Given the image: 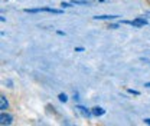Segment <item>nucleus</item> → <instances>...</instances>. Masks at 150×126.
<instances>
[{"mask_svg": "<svg viewBox=\"0 0 150 126\" xmlns=\"http://www.w3.org/2000/svg\"><path fill=\"white\" fill-rule=\"evenodd\" d=\"M0 123L1 125H10L12 123V116L6 115V113H1L0 115Z\"/></svg>", "mask_w": 150, "mask_h": 126, "instance_id": "f257e3e1", "label": "nucleus"}, {"mask_svg": "<svg viewBox=\"0 0 150 126\" xmlns=\"http://www.w3.org/2000/svg\"><path fill=\"white\" fill-rule=\"evenodd\" d=\"M131 24H133V26H139V27H140V26H146V24H147V20H146V19H136V20L131 22Z\"/></svg>", "mask_w": 150, "mask_h": 126, "instance_id": "f03ea898", "label": "nucleus"}, {"mask_svg": "<svg viewBox=\"0 0 150 126\" xmlns=\"http://www.w3.org/2000/svg\"><path fill=\"white\" fill-rule=\"evenodd\" d=\"M7 106H9V103H7L6 97L4 96H0V109L4 110V109H7Z\"/></svg>", "mask_w": 150, "mask_h": 126, "instance_id": "7ed1b4c3", "label": "nucleus"}, {"mask_svg": "<svg viewBox=\"0 0 150 126\" xmlns=\"http://www.w3.org/2000/svg\"><path fill=\"white\" fill-rule=\"evenodd\" d=\"M93 115H95V116H101V115H104V109L103 108H94L93 109Z\"/></svg>", "mask_w": 150, "mask_h": 126, "instance_id": "20e7f679", "label": "nucleus"}, {"mask_svg": "<svg viewBox=\"0 0 150 126\" xmlns=\"http://www.w3.org/2000/svg\"><path fill=\"white\" fill-rule=\"evenodd\" d=\"M115 17H118V16H95V20H111V19H115Z\"/></svg>", "mask_w": 150, "mask_h": 126, "instance_id": "39448f33", "label": "nucleus"}, {"mask_svg": "<svg viewBox=\"0 0 150 126\" xmlns=\"http://www.w3.org/2000/svg\"><path fill=\"white\" fill-rule=\"evenodd\" d=\"M78 110H79V112H81V113H82V115H84V116H87V118H88V116H90V112H88V110H87V109L85 108H82V106H78Z\"/></svg>", "mask_w": 150, "mask_h": 126, "instance_id": "423d86ee", "label": "nucleus"}, {"mask_svg": "<svg viewBox=\"0 0 150 126\" xmlns=\"http://www.w3.org/2000/svg\"><path fill=\"white\" fill-rule=\"evenodd\" d=\"M58 97H59V100H61V102H67V100H68V97H67V95H65V93H61Z\"/></svg>", "mask_w": 150, "mask_h": 126, "instance_id": "0eeeda50", "label": "nucleus"}, {"mask_svg": "<svg viewBox=\"0 0 150 126\" xmlns=\"http://www.w3.org/2000/svg\"><path fill=\"white\" fill-rule=\"evenodd\" d=\"M129 92L133 93V95H139V92H136V90H133V89H129Z\"/></svg>", "mask_w": 150, "mask_h": 126, "instance_id": "6e6552de", "label": "nucleus"}, {"mask_svg": "<svg viewBox=\"0 0 150 126\" xmlns=\"http://www.w3.org/2000/svg\"><path fill=\"white\" fill-rule=\"evenodd\" d=\"M61 6H62V7H69V4H68V3H62Z\"/></svg>", "mask_w": 150, "mask_h": 126, "instance_id": "1a4fd4ad", "label": "nucleus"}, {"mask_svg": "<svg viewBox=\"0 0 150 126\" xmlns=\"http://www.w3.org/2000/svg\"><path fill=\"white\" fill-rule=\"evenodd\" d=\"M144 123H147V125H150V119H144Z\"/></svg>", "mask_w": 150, "mask_h": 126, "instance_id": "9d476101", "label": "nucleus"}, {"mask_svg": "<svg viewBox=\"0 0 150 126\" xmlns=\"http://www.w3.org/2000/svg\"><path fill=\"white\" fill-rule=\"evenodd\" d=\"M144 86H146V88H150V83H144Z\"/></svg>", "mask_w": 150, "mask_h": 126, "instance_id": "9b49d317", "label": "nucleus"}]
</instances>
